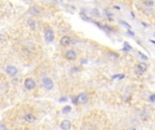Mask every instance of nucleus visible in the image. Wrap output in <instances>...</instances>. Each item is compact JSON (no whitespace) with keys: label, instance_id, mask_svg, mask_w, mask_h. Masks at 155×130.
I'll return each instance as SVG.
<instances>
[{"label":"nucleus","instance_id":"nucleus-1","mask_svg":"<svg viewBox=\"0 0 155 130\" xmlns=\"http://www.w3.org/2000/svg\"><path fill=\"white\" fill-rule=\"evenodd\" d=\"M43 85L46 90H52L54 88V82L50 78H44L43 79Z\"/></svg>","mask_w":155,"mask_h":130},{"label":"nucleus","instance_id":"nucleus-2","mask_svg":"<svg viewBox=\"0 0 155 130\" xmlns=\"http://www.w3.org/2000/svg\"><path fill=\"white\" fill-rule=\"evenodd\" d=\"M45 38H46V41L48 43H52L54 41V38H55V34L51 29H48L46 32H45Z\"/></svg>","mask_w":155,"mask_h":130},{"label":"nucleus","instance_id":"nucleus-3","mask_svg":"<svg viewBox=\"0 0 155 130\" xmlns=\"http://www.w3.org/2000/svg\"><path fill=\"white\" fill-rule=\"evenodd\" d=\"M25 87H26L27 90H33L35 87V82L33 79L31 78H27V79L25 80Z\"/></svg>","mask_w":155,"mask_h":130},{"label":"nucleus","instance_id":"nucleus-4","mask_svg":"<svg viewBox=\"0 0 155 130\" xmlns=\"http://www.w3.org/2000/svg\"><path fill=\"white\" fill-rule=\"evenodd\" d=\"M76 100H77V103H80V104H85V103L88 101L87 94H85V93L79 94V95L76 97Z\"/></svg>","mask_w":155,"mask_h":130},{"label":"nucleus","instance_id":"nucleus-5","mask_svg":"<svg viewBox=\"0 0 155 130\" xmlns=\"http://www.w3.org/2000/svg\"><path fill=\"white\" fill-rule=\"evenodd\" d=\"M6 72H8V75L12 76V77H15V76L17 74V69L16 68L15 66L9 65V66L6 67Z\"/></svg>","mask_w":155,"mask_h":130},{"label":"nucleus","instance_id":"nucleus-6","mask_svg":"<svg viewBox=\"0 0 155 130\" xmlns=\"http://www.w3.org/2000/svg\"><path fill=\"white\" fill-rule=\"evenodd\" d=\"M70 43H71V38H70L69 36L65 35V36H63V37L61 38L60 44L62 45V46L66 47V46H68Z\"/></svg>","mask_w":155,"mask_h":130},{"label":"nucleus","instance_id":"nucleus-7","mask_svg":"<svg viewBox=\"0 0 155 130\" xmlns=\"http://www.w3.org/2000/svg\"><path fill=\"white\" fill-rule=\"evenodd\" d=\"M61 128L64 130H68L71 128V121L68 120V119H65V120H63L62 123H61Z\"/></svg>","mask_w":155,"mask_h":130},{"label":"nucleus","instance_id":"nucleus-8","mask_svg":"<svg viewBox=\"0 0 155 130\" xmlns=\"http://www.w3.org/2000/svg\"><path fill=\"white\" fill-rule=\"evenodd\" d=\"M65 57L69 60H75V58H76V53H75V51L69 50L65 52Z\"/></svg>","mask_w":155,"mask_h":130},{"label":"nucleus","instance_id":"nucleus-9","mask_svg":"<svg viewBox=\"0 0 155 130\" xmlns=\"http://www.w3.org/2000/svg\"><path fill=\"white\" fill-rule=\"evenodd\" d=\"M25 120H26V122H28V123H34V122H35V116H34L33 114L28 113V114H26V115L25 116Z\"/></svg>","mask_w":155,"mask_h":130},{"label":"nucleus","instance_id":"nucleus-10","mask_svg":"<svg viewBox=\"0 0 155 130\" xmlns=\"http://www.w3.org/2000/svg\"><path fill=\"white\" fill-rule=\"evenodd\" d=\"M137 70H141V71L144 72L146 70H147V65H146V63H144V62L139 63V64H138V69H137Z\"/></svg>","mask_w":155,"mask_h":130},{"label":"nucleus","instance_id":"nucleus-11","mask_svg":"<svg viewBox=\"0 0 155 130\" xmlns=\"http://www.w3.org/2000/svg\"><path fill=\"white\" fill-rule=\"evenodd\" d=\"M30 12H31V14H33V15H38L40 11H39V9L37 8L36 6H33L31 9H30Z\"/></svg>","mask_w":155,"mask_h":130},{"label":"nucleus","instance_id":"nucleus-12","mask_svg":"<svg viewBox=\"0 0 155 130\" xmlns=\"http://www.w3.org/2000/svg\"><path fill=\"white\" fill-rule=\"evenodd\" d=\"M27 23H28V25L30 26V28L33 29V30H35V21H34V20L28 19L27 20Z\"/></svg>","mask_w":155,"mask_h":130},{"label":"nucleus","instance_id":"nucleus-13","mask_svg":"<svg viewBox=\"0 0 155 130\" xmlns=\"http://www.w3.org/2000/svg\"><path fill=\"white\" fill-rule=\"evenodd\" d=\"M71 110H72L71 107H70V106H66V107H64V108H63V113H64V114H67V113H69Z\"/></svg>","mask_w":155,"mask_h":130},{"label":"nucleus","instance_id":"nucleus-14","mask_svg":"<svg viewBox=\"0 0 155 130\" xmlns=\"http://www.w3.org/2000/svg\"><path fill=\"white\" fill-rule=\"evenodd\" d=\"M144 4H145V5H147L148 7H151L153 5V1L152 0H145Z\"/></svg>","mask_w":155,"mask_h":130},{"label":"nucleus","instance_id":"nucleus-15","mask_svg":"<svg viewBox=\"0 0 155 130\" xmlns=\"http://www.w3.org/2000/svg\"><path fill=\"white\" fill-rule=\"evenodd\" d=\"M81 16H82L83 19L85 20V21H91V18L87 17V16H86V14H84V13H81Z\"/></svg>","mask_w":155,"mask_h":130},{"label":"nucleus","instance_id":"nucleus-16","mask_svg":"<svg viewBox=\"0 0 155 130\" xmlns=\"http://www.w3.org/2000/svg\"><path fill=\"white\" fill-rule=\"evenodd\" d=\"M120 23H122V25H123L124 26L128 27V28H129V29H131V25H128V23H125V22H124V21H120Z\"/></svg>","mask_w":155,"mask_h":130},{"label":"nucleus","instance_id":"nucleus-17","mask_svg":"<svg viewBox=\"0 0 155 130\" xmlns=\"http://www.w3.org/2000/svg\"><path fill=\"white\" fill-rule=\"evenodd\" d=\"M5 42V35L3 34H0V43H3Z\"/></svg>","mask_w":155,"mask_h":130},{"label":"nucleus","instance_id":"nucleus-18","mask_svg":"<svg viewBox=\"0 0 155 130\" xmlns=\"http://www.w3.org/2000/svg\"><path fill=\"white\" fill-rule=\"evenodd\" d=\"M139 54H140V55L142 56V59H144V60H148V58L146 57L145 55H143V54H142V52H139Z\"/></svg>","mask_w":155,"mask_h":130},{"label":"nucleus","instance_id":"nucleus-19","mask_svg":"<svg viewBox=\"0 0 155 130\" xmlns=\"http://www.w3.org/2000/svg\"><path fill=\"white\" fill-rule=\"evenodd\" d=\"M6 126H4L3 124H0V129H6Z\"/></svg>","mask_w":155,"mask_h":130},{"label":"nucleus","instance_id":"nucleus-20","mask_svg":"<svg viewBox=\"0 0 155 130\" xmlns=\"http://www.w3.org/2000/svg\"><path fill=\"white\" fill-rule=\"evenodd\" d=\"M150 99H151V102H153V101H154V95H151V97H150Z\"/></svg>","mask_w":155,"mask_h":130},{"label":"nucleus","instance_id":"nucleus-21","mask_svg":"<svg viewBox=\"0 0 155 130\" xmlns=\"http://www.w3.org/2000/svg\"><path fill=\"white\" fill-rule=\"evenodd\" d=\"M65 100H66L65 98H62V99H60V101H62V102H64Z\"/></svg>","mask_w":155,"mask_h":130},{"label":"nucleus","instance_id":"nucleus-22","mask_svg":"<svg viewBox=\"0 0 155 130\" xmlns=\"http://www.w3.org/2000/svg\"><path fill=\"white\" fill-rule=\"evenodd\" d=\"M114 7H115L116 9H119V10H120V7H119V6H114Z\"/></svg>","mask_w":155,"mask_h":130}]
</instances>
